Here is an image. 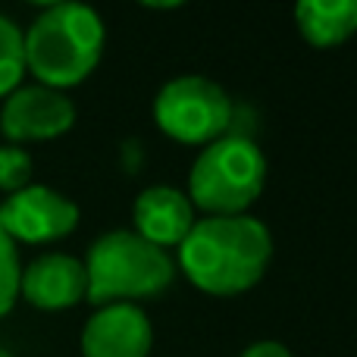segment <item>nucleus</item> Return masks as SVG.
I'll return each instance as SVG.
<instances>
[{
  "instance_id": "nucleus-1",
  "label": "nucleus",
  "mask_w": 357,
  "mask_h": 357,
  "mask_svg": "<svg viewBox=\"0 0 357 357\" xmlns=\"http://www.w3.org/2000/svg\"><path fill=\"white\" fill-rule=\"evenodd\" d=\"M273 257V235L260 220L204 216L178 245V266L201 291L232 298L264 279Z\"/></svg>"
},
{
  "instance_id": "nucleus-2",
  "label": "nucleus",
  "mask_w": 357,
  "mask_h": 357,
  "mask_svg": "<svg viewBox=\"0 0 357 357\" xmlns=\"http://www.w3.org/2000/svg\"><path fill=\"white\" fill-rule=\"evenodd\" d=\"M104 19L85 3H50L25 31V69L54 91L82 85L104 54Z\"/></svg>"
},
{
  "instance_id": "nucleus-3",
  "label": "nucleus",
  "mask_w": 357,
  "mask_h": 357,
  "mask_svg": "<svg viewBox=\"0 0 357 357\" xmlns=\"http://www.w3.org/2000/svg\"><path fill=\"white\" fill-rule=\"evenodd\" d=\"M85 276L91 304H132L163 295L176 279V264L163 248H154L132 229H116L91 245Z\"/></svg>"
},
{
  "instance_id": "nucleus-4",
  "label": "nucleus",
  "mask_w": 357,
  "mask_h": 357,
  "mask_svg": "<svg viewBox=\"0 0 357 357\" xmlns=\"http://www.w3.org/2000/svg\"><path fill=\"white\" fill-rule=\"evenodd\" d=\"M266 185L264 151L241 135H226L195 157L188 173V201L207 216L248 213Z\"/></svg>"
},
{
  "instance_id": "nucleus-5",
  "label": "nucleus",
  "mask_w": 357,
  "mask_h": 357,
  "mask_svg": "<svg viewBox=\"0 0 357 357\" xmlns=\"http://www.w3.org/2000/svg\"><path fill=\"white\" fill-rule=\"evenodd\" d=\"M232 98L204 75H176L157 91L154 123L178 144H207L226 138L232 126Z\"/></svg>"
},
{
  "instance_id": "nucleus-6",
  "label": "nucleus",
  "mask_w": 357,
  "mask_h": 357,
  "mask_svg": "<svg viewBox=\"0 0 357 357\" xmlns=\"http://www.w3.org/2000/svg\"><path fill=\"white\" fill-rule=\"evenodd\" d=\"M75 226H79V207L47 185H29L0 201V229L13 241L50 245L75 232Z\"/></svg>"
},
{
  "instance_id": "nucleus-7",
  "label": "nucleus",
  "mask_w": 357,
  "mask_h": 357,
  "mask_svg": "<svg viewBox=\"0 0 357 357\" xmlns=\"http://www.w3.org/2000/svg\"><path fill=\"white\" fill-rule=\"evenodd\" d=\"M75 126V104L66 91L47 85H19L3 98L0 107V132L10 144L22 148L25 142H50L66 135Z\"/></svg>"
},
{
  "instance_id": "nucleus-8",
  "label": "nucleus",
  "mask_w": 357,
  "mask_h": 357,
  "mask_svg": "<svg viewBox=\"0 0 357 357\" xmlns=\"http://www.w3.org/2000/svg\"><path fill=\"white\" fill-rule=\"evenodd\" d=\"M151 320L138 304H104L82 329V357H148Z\"/></svg>"
},
{
  "instance_id": "nucleus-9",
  "label": "nucleus",
  "mask_w": 357,
  "mask_h": 357,
  "mask_svg": "<svg viewBox=\"0 0 357 357\" xmlns=\"http://www.w3.org/2000/svg\"><path fill=\"white\" fill-rule=\"evenodd\" d=\"M19 295L38 310H69L88 298L85 264L73 254L50 251L22 270Z\"/></svg>"
},
{
  "instance_id": "nucleus-10",
  "label": "nucleus",
  "mask_w": 357,
  "mask_h": 357,
  "mask_svg": "<svg viewBox=\"0 0 357 357\" xmlns=\"http://www.w3.org/2000/svg\"><path fill=\"white\" fill-rule=\"evenodd\" d=\"M195 207L188 195L173 185H151L132 204V232L154 248H178L195 226Z\"/></svg>"
},
{
  "instance_id": "nucleus-11",
  "label": "nucleus",
  "mask_w": 357,
  "mask_h": 357,
  "mask_svg": "<svg viewBox=\"0 0 357 357\" xmlns=\"http://www.w3.org/2000/svg\"><path fill=\"white\" fill-rule=\"evenodd\" d=\"M298 31L314 47H339L357 31V0H304L295 6Z\"/></svg>"
},
{
  "instance_id": "nucleus-12",
  "label": "nucleus",
  "mask_w": 357,
  "mask_h": 357,
  "mask_svg": "<svg viewBox=\"0 0 357 357\" xmlns=\"http://www.w3.org/2000/svg\"><path fill=\"white\" fill-rule=\"evenodd\" d=\"M25 73V31L0 13V98L16 91Z\"/></svg>"
},
{
  "instance_id": "nucleus-13",
  "label": "nucleus",
  "mask_w": 357,
  "mask_h": 357,
  "mask_svg": "<svg viewBox=\"0 0 357 357\" xmlns=\"http://www.w3.org/2000/svg\"><path fill=\"white\" fill-rule=\"evenodd\" d=\"M19 279H22V264H19L16 241L0 229V317L13 310L19 301Z\"/></svg>"
},
{
  "instance_id": "nucleus-14",
  "label": "nucleus",
  "mask_w": 357,
  "mask_h": 357,
  "mask_svg": "<svg viewBox=\"0 0 357 357\" xmlns=\"http://www.w3.org/2000/svg\"><path fill=\"white\" fill-rule=\"evenodd\" d=\"M31 154L19 144H0V191L16 195L31 185Z\"/></svg>"
},
{
  "instance_id": "nucleus-15",
  "label": "nucleus",
  "mask_w": 357,
  "mask_h": 357,
  "mask_svg": "<svg viewBox=\"0 0 357 357\" xmlns=\"http://www.w3.org/2000/svg\"><path fill=\"white\" fill-rule=\"evenodd\" d=\"M241 357H291V351L282 345V342H254V345H248L245 351H241Z\"/></svg>"
},
{
  "instance_id": "nucleus-16",
  "label": "nucleus",
  "mask_w": 357,
  "mask_h": 357,
  "mask_svg": "<svg viewBox=\"0 0 357 357\" xmlns=\"http://www.w3.org/2000/svg\"><path fill=\"white\" fill-rule=\"evenodd\" d=\"M0 357H13V354H10V351H6V348H3V345H0Z\"/></svg>"
}]
</instances>
